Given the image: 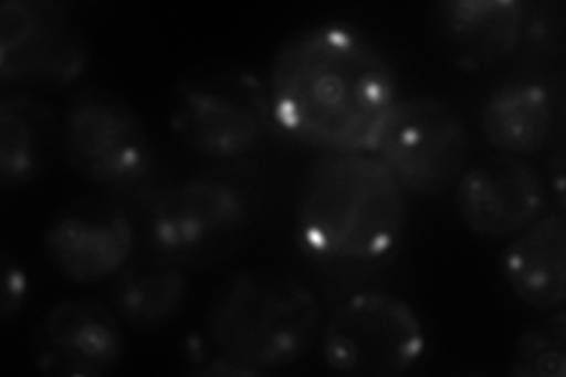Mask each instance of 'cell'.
Returning <instances> with one entry per match:
<instances>
[{"label":"cell","mask_w":566,"mask_h":377,"mask_svg":"<svg viewBox=\"0 0 566 377\" xmlns=\"http://www.w3.org/2000/svg\"><path fill=\"white\" fill-rule=\"evenodd\" d=\"M547 189L520 156L493 154L468 166L453 187L460 222L482 239H512L545 212Z\"/></svg>","instance_id":"cell-11"},{"label":"cell","mask_w":566,"mask_h":377,"mask_svg":"<svg viewBox=\"0 0 566 377\" xmlns=\"http://www.w3.org/2000/svg\"><path fill=\"white\" fill-rule=\"evenodd\" d=\"M126 352L116 310L95 300H64L48 310L31 333V358L43 373L102 377Z\"/></svg>","instance_id":"cell-12"},{"label":"cell","mask_w":566,"mask_h":377,"mask_svg":"<svg viewBox=\"0 0 566 377\" xmlns=\"http://www.w3.org/2000/svg\"><path fill=\"white\" fill-rule=\"evenodd\" d=\"M87 66V41L76 17L55 0L0 6V81L20 90H64Z\"/></svg>","instance_id":"cell-9"},{"label":"cell","mask_w":566,"mask_h":377,"mask_svg":"<svg viewBox=\"0 0 566 377\" xmlns=\"http://www.w3.org/2000/svg\"><path fill=\"white\" fill-rule=\"evenodd\" d=\"M253 224V201L241 185L210 172L166 189L149 210L151 253L180 266H208L229 258Z\"/></svg>","instance_id":"cell-5"},{"label":"cell","mask_w":566,"mask_h":377,"mask_svg":"<svg viewBox=\"0 0 566 377\" xmlns=\"http://www.w3.org/2000/svg\"><path fill=\"white\" fill-rule=\"evenodd\" d=\"M368 154L392 172L406 193L432 199L451 191L470 166V135L444 100H397Z\"/></svg>","instance_id":"cell-6"},{"label":"cell","mask_w":566,"mask_h":377,"mask_svg":"<svg viewBox=\"0 0 566 377\" xmlns=\"http://www.w3.org/2000/svg\"><path fill=\"white\" fill-rule=\"evenodd\" d=\"M409 220V193L368 151L324 154L307 170L295 206V237L331 266H366L392 255Z\"/></svg>","instance_id":"cell-3"},{"label":"cell","mask_w":566,"mask_h":377,"mask_svg":"<svg viewBox=\"0 0 566 377\" xmlns=\"http://www.w3.org/2000/svg\"><path fill=\"white\" fill-rule=\"evenodd\" d=\"M559 112L551 83L541 76H515L486 97L480 128L495 151L524 158L551 147L553 135L562 130Z\"/></svg>","instance_id":"cell-14"},{"label":"cell","mask_w":566,"mask_h":377,"mask_svg":"<svg viewBox=\"0 0 566 377\" xmlns=\"http://www.w3.org/2000/svg\"><path fill=\"white\" fill-rule=\"evenodd\" d=\"M60 130L55 112L43 100L29 93L0 97V182L6 189L24 187L43 172Z\"/></svg>","instance_id":"cell-16"},{"label":"cell","mask_w":566,"mask_h":377,"mask_svg":"<svg viewBox=\"0 0 566 377\" xmlns=\"http://www.w3.org/2000/svg\"><path fill=\"white\" fill-rule=\"evenodd\" d=\"M322 328L316 295L293 274L245 269L208 304L189 337V373L258 377L303 358Z\"/></svg>","instance_id":"cell-2"},{"label":"cell","mask_w":566,"mask_h":377,"mask_svg":"<svg viewBox=\"0 0 566 377\" xmlns=\"http://www.w3.org/2000/svg\"><path fill=\"white\" fill-rule=\"evenodd\" d=\"M510 373L515 377H564L566 375V312L555 310L528 326L515 349Z\"/></svg>","instance_id":"cell-18"},{"label":"cell","mask_w":566,"mask_h":377,"mask_svg":"<svg viewBox=\"0 0 566 377\" xmlns=\"http://www.w3.org/2000/svg\"><path fill=\"white\" fill-rule=\"evenodd\" d=\"M503 276L526 307L555 312L566 300V218L564 210L543 212L515 233L503 250Z\"/></svg>","instance_id":"cell-15"},{"label":"cell","mask_w":566,"mask_h":377,"mask_svg":"<svg viewBox=\"0 0 566 377\" xmlns=\"http://www.w3.org/2000/svg\"><path fill=\"white\" fill-rule=\"evenodd\" d=\"M29 295V279L24 266L3 253V300H0V316L3 323H10L22 312Z\"/></svg>","instance_id":"cell-20"},{"label":"cell","mask_w":566,"mask_h":377,"mask_svg":"<svg viewBox=\"0 0 566 377\" xmlns=\"http://www.w3.org/2000/svg\"><path fill=\"white\" fill-rule=\"evenodd\" d=\"M189 293L185 266L161 255L130 260L114 283V310L130 328L149 333L168 326L182 312Z\"/></svg>","instance_id":"cell-17"},{"label":"cell","mask_w":566,"mask_h":377,"mask_svg":"<svg viewBox=\"0 0 566 377\" xmlns=\"http://www.w3.org/2000/svg\"><path fill=\"white\" fill-rule=\"evenodd\" d=\"M564 48V6L562 3H524V27L520 52L551 60Z\"/></svg>","instance_id":"cell-19"},{"label":"cell","mask_w":566,"mask_h":377,"mask_svg":"<svg viewBox=\"0 0 566 377\" xmlns=\"http://www.w3.org/2000/svg\"><path fill=\"white\" fill-rule=\"evenodd\" d=\"M45 255L71 283L116 279L135 255V227L120 206L83 196L62 206L45 229Z\"/></svg>","instance_id":"cell-10"},{"label":"cell","mask_w":566,"mask_h":377,"mask_svg":"<svg viewBox=\"0 0 566 377\" xmlns=\"http://www.w3.org/2000/svg\"><path fill=\"white\" fill-rule=\"evenodd\" d=\"M424 349L428 335L418 312L406 300L374 289L345 297L322 333L324 364L345 375H403Z\"/></svg>","instance_id":"cell-8"},{"label":"cell","mask_w":566,"mask_h":377,"mask_svg":"<svg viewBox=\"0 0 566 377\" xmlns=\"http://www.w3.org/2000/svg\"><path fill=\"white\" fill-rule=\"evenodd\" d=\"M434 43L460 71H489L520 52L522 0H439L428 8Z\"/></svg>","instance_id":"cell-13"},{"label":"cell","mask_w":566,"mask_h":377,"mask_svg":"<svg viewBox=\"0 0 566 377\" xmlns=\"http://www.w3.org/2000/svg\"><path fill=\"white\" fill-rule=\"evenodd\" d=\"M170 128L189 151L208 160H241L274 128L268 85L232 62L191 66L172 87Z\"/></svg>","instance_id":"cell-4"},{"label":"cell","mask_w":566,"mask_h":377,"mask_svg":"<svg viewBox=\"0 0 566 377\" xmlns=\"http://www.w3.org/2000/svg\"><path fill=\"white\" fill-rule=\"evenodd\" d=\"M66 164L87 185L123 191L151 175L154 149L145 123L128 100L104 87H85L62 116Z\"/></svg>","instance_id":"cell-7"},{"label":"cell","mask_w":566,"mask_h":377,"mask_svg":"<svg viewBox=\"0 0 566 377\" xmlns=\"http://www.w3.org/2000/svg\"><path fill=\"white\" fill-rule=\"evenodd\" d=\"M274 128L324 154L370 151L399 100L397 71L366 33L347 24L297 29L268 76Z\"/></svg>","instance_id":"cell-1"}]
</instances>
